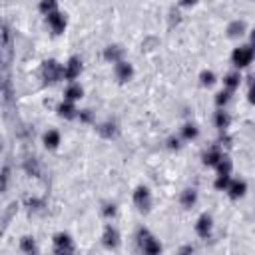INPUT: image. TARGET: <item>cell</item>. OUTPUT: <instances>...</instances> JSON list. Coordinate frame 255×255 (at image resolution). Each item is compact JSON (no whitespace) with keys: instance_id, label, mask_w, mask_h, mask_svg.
Masks as SVG:
<instances>
[{"instance_id":"1","label":"cell","mask_w":255,"mask_h":255,"mask_svg":"<svg viewBox=\"0 0 255 255\" xmlns=\"http://www.w3.org/2000/svg\"><path fill=\"white\" fill-rule=\"evenodd\" d=\"M135 245H137V249L141 251V253H147V255H155V253H161V243H159V239L147 229V227H137V231H135Z\"/></svg>"},{"instance_id":"2","label":"cell","mask_w":255,"mask_h":255,"mask_svg":"<svg viewBox=\"0 0 255 255\" xmlns=\"http://www.w3.org/2000/svg\"><path fill=\"white\" fill-rule=\"evenodd\" d=\"M40 76H42L46 86H54V84L64 80V64H60L54 58H48L40 66Z\"/></svg>"},{"instance_id":"3","label":"cell","mask_w":255,"mask_h":255,"mask_svg":"<svg viewBox=\"0 0 255 255\" xmlns=\"http://www.w3.org/2000/svg\"><path fill=\"white\" fill-rule=\"evenodd\" d=\"M255 60V48L247 42V44H239L237 48H233L231 52V64L235 70H245L253 64Z\"/></svg>"},{"instance_id":"4","label":"cell","mask_w":255,"mask_h":255,"mask_svg":"<svg viewBox=\"0 0 255 255\" xmlns=\"http://www.w3.org/2000/svg\"><path fill=\"white\" fill-rule=\"evenodd\" d=\"M131 201L135 205V209L139 213H149L151 205H153V197H151V189L147 185H137L131 193Z\"/></svg>"},{"instance_id":"5","label":"cell","mask_w":255,"mask_h":255,"mask_svg":"<svg viewBox=\"0 0 255 255\" xmlns=\"http://www.w3.org/2000/svg\"><path fill=\"white\" fill-rule=\"evenodd\" d=\"M52 251L58 253V255H68V253H74L76 251V243H74V237L66 231H58L52 235Z\"/></svg>"},{"instance_id":"6","label":"cell","mask_w":255,"mask_h":255,"mask_svg":"<svg viewBox=\"0 0 255 255\" xmlns=\"http://www.w3.org/2000/svg\"><path fill=\"white\" fill-rule=\"evenodd\" d=\"M102 245L108 249V251H116L122 243V235H120V229L114 225V223H106L104 229H102Z\"/></svg>"},{"instance_id":"7","label":"cell","mask_w":255,"mask_h":255,"mask_svg":"<svg viewBox=\"0 0 255 255\" xmlns=\"http://www.w3.org/2000/svg\"><path fill=\"white\" fill-rule=\"evenodd\" d=\"M46 24H48V28L54 36H62L68 28V14L62 12V10H56L50 16H46Z\"/></svg>"},{"instance_id":"8","label":"cell","mask_w":255,"mask_h":255,"mask_svg":"<svg viewBox=\"0 0 255 255\" xmlns=\"http://www.w3.org/2000/svg\"><path fill=\"white\" fill-rule=\"evenodd\" d=\"M82 72H84V64H82L80 56H70L64 62V80L66 82H78Z\"/></svg>"},{"instance_id":"9","label":"cell","mask_w":255,"mask_h":255,"mask_svg":"<svg viewBox=\"0 0 255 255\" xmlns=\"http://www.w3.org/2000/svg\"><path fill=\"white\" fill-rule=\"evenodd\" d=\"M213 227H215V223H213L211 213H201V215L195 219V225H193L195 235H197L199 239H209V237L213 235Z\"/></svg>"},{"instance_id":"10","label":"cell","mask_w":255,"mask_h":255,"mask_svg":"<svg viewBox=\"0 0 255 255\" xmlns=\"http://www.w3.org/2000/svg\"><path fill=\"white\" fill-rule=\"evenodd\" d=\"M114 76H116V80H118L120 84H128V82L133 80L135 68H133L131 62H128V60L124 58V60H120V62L114 64Z\"/></svg>"},{"instance_id":"11","label":"cell","mask_w":255,"mask_h":255,"mask_svg":"<svg viewBox=\"0 0 255 255\" xmlns=\"http://www.w3.org/2000/svg\"><path fill=\"white\" fill-rule=\"evenodd\" d=\"M78 114H80V108H78V102H72V100H62L58 106H56V116L62 118V120H78Z\"/></svg>"},{"instance_id":"12","label":"cell","mask_w":255,"mask_h":255,"mask_svg":"<svg viewBox=\"0 0 255 255\" xmlns=\"http://www.w3.org/2000/svg\"><path fill=\"white\" fill-rule=\"evenodd\" d=\"M247 189L249 187H247V181L243 177H233L231 183H229V187L225 189V193H227V197L231 201H239V199H243L247 195Z\"/></svg>"},{"instance_id":"13","label":"cell","mask_w":255,"mask_h":255,"mask_svg":"<svg viewBox=\"0 0 255 255\" xmlns=\"http://www.w3.org/2000/svg\"><path fill=\"white\" fill-rule=\"evenodd\" d=\"M225 155V151H223V147L219 145V143H213L211 147H207L205 151H203V155H201V163L205 165V167H213L215 169V165L219 163V159Z\"/></svg>"},{"instance_id":"14","label":"cell","mask_w":255,"mask_h":255,"mask_svg":"<svg viewBox=\"0 0 255 255\" xmlns=\"http://www.w3.org/2000/svg\"><path fill=\"white\" fill-rule=\"evenodd\" d=\"M231 122H233V118L227 112V108H217L213 112V126L217 128V131H229Z\"/></svg>"},{"instance_id":"15","label":"cell","mask_w":255,"mask_h":255,"mask_svg":"<svg viewBox=\"0 0 255 255\" xmlns=\"http://www.w3.org/2000/svg\"><path fill=\"white\" fill-rule=\"evenodd\" d=\"M60 143H62V133L58 131V129H46L44 133H42V145L48 149V151H56L58 147H60Z\"/></svg>"},{"instance_id":"16","label":"cell","mask_w":255,"mask_h":255,"mask_svg":"<svg viewBox=\"0 0 255 255\" xmlns=\"http://www.w3.org/2000/svg\"><path fill=\"white\" fill-rule=\"evenodd\" d=\"M225 34H227V38L229 40H239V38H243L245 34H247V24H245V20H231L229 24H227V28H225Z\"/></svg>"},{"instance_id":"17","label":"cell","mask_w":255,"mask_h":255,"mask_svg":"<svg viewBox=\"0 0 255 255\" xmlns=\"http://www.w3.org/2000/svg\"><path fill=\"white\" fill-rule=\"evenodd\" d=\"M102 56H104V60H106V62H110V64H116V62L124 60V56H126V50H124V46H122V44H108V46L104 48Z\"/></svg>"},{"instance_id":"18","label":"cell","mask_w":255,"mask_h":255,"mask_svg":"<svg viewBox=\"0 0 255 255\" xmlns=\"http://www.w3.org/2000/svg\"><path fill=\"white\" fill-rule=\"evenodd\" d=\"M199 201V191L195 187H185L181 193H179V205L183 209H193Z\"/></svg>"},{"instance_id":"19","label":"cell","mask_w":255,"mask_h":255,"mask_svg":"<svg viewBox=\"0 0 255 255\" xmlns=\"http://www.w3.org/2000/svg\"><path fill=\"white\" fill-rule=\"evenodd\" d=\"M223 88H227V90H231V92H235V90H239V86L243 84V76H241V70H231V72H227L225 76H223Z\"/></svg>"},{"instance_id":"20","label":"cell","mask_w":255,"mask_h":255,"mask_svg":"<svg viewBox=\"0 0 255 255\" xmlns=\"http://www.w3.org/2000/svg\"><path fill=\"white\" fill-rule=\"evenodd\" d=\"M64 98L72 102H80L84 98V86L80 82H68L64 88Z\"/></svg>"},{"instance_id":"21","label":"cell","mask_w":255,"mask_h":255,"mask_svg":"<svg viewBox=\"0 0 255 255\" xmlns=\"http://www.w3.org/2000/svg\"><path fill=\"white\" fill-rule=\"evenodd\" d=\"M179 137L183 141H195L199 137V126L193 124V122H185L181 128H179Z\"/></svg>"},{"instance_id":"22","label":"cell","mask_w":255,"mask_h":255,"mask_svg":"<svg viewBox=\"0 0 255 255\" xmlns=\"http://www.w3.org/2000/svg\"><path fill=\"white\" fill-rule=\"evenodd\" d=\"M18 249H20L22 253H28V255L40 251V247H38V243H36V239H34L32 235H22L20 241H18Z\"/></svg>"},{"instance_id":"23","label":"cell","mask_w":255,"mask_h":255,"mask_svg":"<svg viewBox=\"0 0 255 255\" xmlns=\"http://www.w3.org/2000/svg\"><path fill=\"white\" fill-rule=\"evenodd\" d=\"M96 129H98V133H100L102 137H106V139H112V137L118 135V124H116V122H104V124L96 126Z\"/></svg>"},{"instance_id":"24","label":"cell","mask_w":255,"mask_h":255,"mask_svg":"<svg viewBox=\"0 0 255 255\" xmlns=\"http://www.w3.org/2000/svg\"><path fill=\"white\" fill-rule=\"evenodd\" d=\"M197 80H199V84L203 86V88H213L215 84H217V74L213 72V70H201L199 72V76H197Z\"/></svg>"},{"instance_id":"25","label":"cell","mask_w":255,"mask_h":255,"mask_svg":"<svg viewBox=\"0 0 255 255\" xmlns=\"http://www.w3.org/2000/svg\"><path fill=\"white\" fill-rule=\"evenodd\" d=\"M233 94H235V92H231V90H227V88L219 90V92L215 94V98H213L215 108H227V106H229V102L233 100Z\"/></svg>"},{"instance_id":"26","label":"cell","mask_w":255,"mask_h":255,"mask_svg":"<svg viewBox=\"0 0 255 255\" xmlns=\"http://www.w3.org/2000/svg\"><path fill=\"white\" fill-rule=\"evenodd\" d=\"M56 10H60V2L58 0H40L38 2V12L46 18V16H50L52 12H56Z\"/></svg>"},{"instance_id":"27","label":"cell","mask_w":255,"mask_h":255,"mask_svg":"<svg viewBox=\"0 0 255 255\" xmlns=\"http://www.w3.org/2000/svg\"><path fill=\"white\" fill-rule=\"evenodd\" d=\"M231 179H233V175H229V173H215L213 189H215V191H225V189L229 187Z\"/></svg>"},{"instance_id":"28","label":"cell","mask_w":255,"mask_h":255,"mask_svg":"<svg viewBox=\"0 0 255 255\" xmlns=\"http://www.w3.org/2000/svg\"><path fill=\"white\" fill-rule=\"evenodd\" d=\"M215 173H229V175L233 173V159H231L227 153H225V155L219 159V163L215 165Z\"/></svg>"},{"instance_id":"29","label":"cell","mask_w":255,"mask_h":255,"mask_svg":"<svg viewBox=\"0 0 255 255\" xmlns=\"http://www.w3.org/2000/svg\"><path fill=\"white\" fill-rule=\"evenodd\" d=\"M116 215H118V205L114 201H106L102 205V217L108 219V221H112V219H116Z\"/></svg>"},{"instance_id":"30","label":"cell","mask_w":255,"mask_h":255,"mask_svg":"<svg viewBox=\"0 0 255 255\" xmlns=\"http://www.w3.org/2000/svg\"><path fill=\"white\" fill-rule=\"evenodd\" d=\"M165 147H167L169 151H179V149L183 147V139H181L179 135H169V137L165 139Z\"/></svg>"},{"instance_id":"31","label":"cell","mask_w":255,"mask_h":255,"mask_svg":"<svg viewBox=\"0 0 255 255\" xmlns=\"http://www.w3.org/2000/svg\"><path fill=\"white\" fill-rule=\"evenodd\" d=\"M78 120H80V124H94V112L92 110H80Z\"/></svg>"},{"instance_id":"32","label":"cell","mask_w":255,"mask_h":255,"mask_svg":"<svg viewBox=\"0 0 255 255\" xmlns=\"http://www.w3.org/2000/svg\"><path fill=\"white\" fill-rule=\"evenodd\" d=\"M249 90H247V102L251 106H255V78H249Z\"/></svg>"},{"instance_id":"33","label":"cell","mask_w":255,"mask_h":255,"mask_svg":"<svg viewBox=\"0 0 255 255\" xmlns=\"http://www.w3.org/2000/svg\"><path fill=\"white\" fill-rule=\"evenodd\" d=\"M197 2H199V0H177V4H179L181 8H193Z\"/></svg>"},{"instance_id":"34","label":"cell","mask_w":255,"mask_h":255,"mask_svg":"<svg viewBox=\"0 0 255 255\" xmlns=\"http://www.w3.org/2000/svg\"><path fill=\"white\" fill-rule=\"evenodd\" d=\"M195 251V247L193 245H183L181 249H179V253H193Z\"/></svg>"},{"instance_id":"35","label":"cell","mask_w":255,"mask_h":255,"mask_svg":"<svg viewBox=\"0 0 255 255\" xmlns=\"http://www.w3.org/2000/svg\"><path fill=\"white\" fill-rule=\"evenodd\" d=\"M249 44L255 48V28H253V30H249Z\"/></svg>"}]
</instances>
